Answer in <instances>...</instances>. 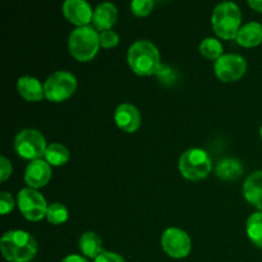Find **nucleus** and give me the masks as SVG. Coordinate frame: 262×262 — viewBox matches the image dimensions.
Instances as JSON below:
<instances>
[{"mask_svg": "<svg viewBox=\"0 0 262 262\" xmlns=\"http://www.w3.org/2000/svg\"><path fill=\"white\" fill-rule=\"evenodd\" d=\"M0 250L5 260L28 262L37 252V243L30 233L23 230H9L2 237Z\"/></svg>", "mask_w": 262, "mask_h": 262, "instance_id": "f257e3e1", "label": "nucleus"}, {"mask_svg": "<svg viewBox=\"0 0 262 262\" xmlns=\"http://www.w3.org/2000/svg\"><path fill=\"white\" fill-rule=\"evenodd\" d=\"M127 60L138 76H152L160 68V53L148 40H138L129 46Z\"/></svg>", "mask_w": 262, "mask_h": 262, "instance_id": "f03ea898", "label": "nucleus"}, {"mask_svg": "<svg viewBox=\"0 0 262 262\" xmlns=\"http://www.w3.org/2000/svg\"><path fill=\"white\" fill-rule=\"evenodd\" d=\"M100 46V33L91 25L74 28L68 37L69 51L79 61L91 60Z\"/></svg>", "mask_w": 262, "mask_h": 262, "instance_id": "7ed1b4c3", "label": "nucleus"}, {"mask_svg": "<svg viewBox=\"0 0 262 262\" xmlns=\"http://www.w3.org/2000/svg\"><path fill=\"white\" fill-rule=\"evenodd\" d=\"M242 13L233 2H223L214 8L211 17L212 28L217 36L227 40L237 37L241 30Z\"/></svg>", "mask_w": 262, "mask_h": 262, "instance_id": "20e7f679", "label": "nucleus"}, {"mask_svg": "<svg viewBox=\"0 0 262 262\" xmlns=\"http://www.w3.org/2000/svg\"><path fill=\"white\" fill-rule=\"evenodd\" d=\"M211 169V158L202 148H189L184 151L179 159V170L182 176L191 181L206 178Z\"/></svg>", "mask_w": 262, "mask_h": 262, "instance_id": "39448f33", "label": "nucleus"}, {"mask_svg": "<svg viewBox=\"0 0 262 262\" xmlns=\"http://www.w3.org/2000/svg\"><path fill=\"white\" fill-rule=\"evenodd\" d=\"M77 89V78L68 71L54 72L43 83L46 99L53 102H60L69 99Z\"/></svg>", "mask_w": 262, "mask_h": 262, "instance_id": "423d86ee", "label": "nucleus"}, {"mask_svg": "<svg viewBox=\"0 0 262 262\" xmlns=\"http://www.w3.org/2000/svg\"><path fill=\"white\" fill-rule=\"evenodd\" d=\"M14 148L20 158L33 161L45 155L48 146L45 137L40 130L27 128L20 130L14 138Z\"/></svg>", "mask_w": 262, "mask_h": 262, "instance_id": "0eeeda50", "label": "nucleus"}, {"mask_svg": "<svg viewBox=\"0 0 262 262\" xmlns=\"http://www.w3.org/2000/svg\"><path fill=\"white\" fill-rule=\"evenodd\" d=\"M18 207L23 216L31 222H38L46 216L48 204L42 194L36 189L22 188L18 192Z\"/></svg>", "mask_w": 262, "mask_h": 262, "instance_id": "6e6552de", "label": "nucleus"}, {"mask_svg": "<svg viewBox=\"0 0 262 262\" xmlns=\"http://www.w3.org/2000/svg\"><path fill=\"white\" fill-rule=\"evenodd\" d=\"M215 74L224 82H233L243 77L247 71V61L239 54H223L214 66Z\"/></svg>", "mask_w": 262, "mask_h": 262, "instance_id": "1a4fd4ad", "label": "nucleus"}, {"mask_svg": "<svg viewBox=\"0 0 262 262\" xmlns=\"http://www.w3.org/2000/svg\"><path fill=\"white\" fill-rule=\"evenodd\" d=\"M161 247L173 258H184L191 252V238L179 228H168L161 235Z\"/></svg>", "mask_w": 262, "mask_h": 262, "instance_id": "9d476101", "label": "nucleus"}, {"mask_svg": "<svg viewBox=\"0 0 262 262\" xmlns=\"http://www.w3.org/2000/svg\"><path fill=\"white\" fill-rule=\"evenodd\" d=\"M63 13L69 22L78 27L89 26L94 17V10L86 0H66L63 3Z\"/></svg>", "mask_w": 262, "mask_h": 262, "instance_id": "9b49d317", "label": "nucleus"}, {"mask_svg": "<svg viewBox=\"0 0 262 262\" xmlns=\"http://www.w3.org/2000/svg\"><path fill=\"white\" fill-rule=\"evenodd\" d=\"M53 176L51 165L43 159L31 161L25 171V181L30 188H41L49 183Z\"/></svg>", "mask_w": 262, "mask_h": 262, "instance_id": "f8f14e48", "label": "nucleus"}, {"mask_svg": "<svg viewBox=\"0 0 262 262\" xmlns=\"http://www.w3.org/2000/svg\"><path fill=\"white\" fill-rule=\"evenodd\" d=\"M114 119L118 127L127 133H133L140 128L141 114L132 104H122L115 109Z\"/></svg>", "mask_w": 262, "mask_h": 262, "instance_id": "ddd939ff", "label": "nucleus"}, {"mask_svg": "<svg viewBox=\"0 0 262 262\" xmlns=\"http://www.w3.org/2000/svg\"><path fill=\"white\" fill-rule=\"evenodd\" d=\"M118 19V9L113 3L105 2L100 3L94 9V17H92V23L94 27L99 31L112 30L113 26L115 25Z\"/></svg>", "mask_w": 262, "mask_h": 262, "instance_id": "4468645a", "label": "nucleus"}, {"mask_svg": "<svg viewBox=\"0 0 262 262\" xmlns=\"http://www.w3.org/2000/svg\"><path fill=\"white\" fill-rule=\"evenodd\" d=\"M245 199L262 211V170L253 171L247 177L243 184Z\"/></svg>", "mask_w": 262, "mask_h": 262, "instance_id": "2eb2a0df", "label": "nucleus"}, {"mask_svg": "<svg viewBox=\"0 0 262 262\" xmlns=\"http://www.w3.org/2000/svg\"><path fill=\"white\" fill-rule=\"evenodd\" d=\"M17 90L22 97L28 101H40L45 96L43 84L37 78L31 76H23L17 81Z\"/></svg>", "mask_w": 262, "mask_h": 262, "instance_id": "dca6fc26", "label": "nucleus"}, {"mask_svg": "<svg viewBox=\"0 0 262 262\" xmlns=\"http://www.w3.org/2000/svg\"><path fill=\"white\" fill-rule=\"evenodd\" d=\"M237 42L246 48H253L262 42V25L258 22H248L241 27L237 37Z\"/></svg>", "mask_w": 262, "mask_h": 262, "instance_id": "f3484780", "label": "nucleus"}, {"mask_svg": "<svg viewBox=\"0 0 262 262\" xmlns=\"http://www.w3.org/2000/svg\"><path fill=\"white\" fill-rule=\"evenodd\" d=\"M79 250L83 256L89 258H96L104 252L102 241L95 232H86L79 238Z\"/></svg>", "mask_w": 262, "mask_h": 262, "instance_id": "a211bd4d", "label": "nucleus"}, {"mask_svg": "<svg viewBox=\"0 0 262 262\" xmlns=\"http://www.w3.org/2000/svg\"><path fill=\"white\" fill-rule=\"evenodd\" d=\"M243 166L238 159L227 158L223 159L216 165V174L219 178L225 181H232L242 176Z\"/></svg>", "mask_w": 262, "mask_h": 262, "instance_id": "6ab92c4d", "label": "nucleus"}, {"mask_svg": "<svg viewBox=\"0 0 262 262\" xmlns=\"http://www.w3.org/2000/svg\"><path fill=\"white\" fill-rule=\"evenodd\" d=\"M246 232L256 247L262 248V211L253 212L247 219Z\"/></svg>", "mask_w": 262, "mask_h": 262, "instance_id": "aec40b11", "label": "nucleus"}, {"mask_svg": "<svg viewBox=\"0 0 262 262\" xmlns=\"http://www.w3.org/2000/svg\"><path fill=\"white\" fill-rule=\"evenodd\" d=\"M43 158L50 165H64L69 160V150L61 143H51L46 148Z\"/></svg>", "mask_w": 262, "mask_h": 262, "instance_id": "412c9836", "label": "nucleus"}, {"mask_svg": "<svg viewBox=\"0 0 262 262\" xmlns=\"http://www.w3.org/2000/svg\"><path fill=\"white\" fill-rule=\"evenodd\" d=\"M200 51H201L202 55L207 59H219L223 55V48L222 42H220L217 38L215 37H206L201 41L200 43Z\"/></svg>", "mask_w": 262, "mask_h": 262, "instance_id": "4be33fe9", "label": "nucleus"}, {"mask_svg": "<svg viewBox=\"0 0 262 262\" xmlns=\"http://www.w3.org/2000/svg\"><path fill=\"white\" fill-rule=\"evenodd\" d=\"M68 209L63 204L55 202V204L49 205L48 211H46V219H48L49 223H51L54 225L63 224V223H66L68 220Z\"/></svg>", "mask_w": 262, "mask_h": 262, "instance_id": "5701e85b", "label": "nucleus"}, {"mask_svg": "<svg viewBox=\"0 0 262 262\" xmlns=\"http://www.w3.org/2000/svg\"><path fill=\"white\" fill-rule=\"evenodd\" d=\"M154 5H155L154 0H133L130 3V9L136 15L142 17V15H147L152 10Z\"/></svg>", "mask_w": 262, "mask_h": 262, "instance_id": "b1692460", "label": "nucleus"}, {"mask_svg": "<svg viewBox=\"0 0 262 262\" xmlns=\"http://www.w3.org/2000/svg\"><path fill=\"white\" fill-rule=\"evenodd\" d=\"M118 42H119V35L115 31L107 30L100 33V43L102 48H114L118 45Z\"/></svg>", "mask_w": 262, "mask_h": 262, "instance_id": "393cba45", "label": "nucleus"}, {"mask_svg": "<svg viewBox=\"0 0 262 262\" xmlns=\"http://www.w3.org/2000/svg\"><path fill=\"white\" fill-rule=\"evenodd\" d=\"M13 209H14V200H13L12 194L8 193V192H2L0 193V211H2V214H8Z\"/></svg>", "mask_w": 262, "mask_h": 262, "instance_id": "a878e982", "label": "nucleus"}, {"mask_svg": "<svg viewBox=\"0 0 262 262\" xmlns=\"http://www.w3.org/2000/svg\"><path fill=\"white\" fill-rule=\"evenodd\" d=\"M12 174V164L4 155L0 156V181L4 182Z\"/></svg>", "mask_w": 262, "mask_h": 262, "instance_id": "bb28decb", "label": "nucleus"}, {"mask_svg": "<svg viewBox=\"0 0 262 262\" xmlns=\"http://www.w3.org/2000/svg\"><path fill=\"white\" fill-rule=\"evenodd\" d=\"M94 262H125L124 258L120 255L115 252H109V251H104L100 256L95 258Z\"/></svg>", "mask_w": 262, "mask_h": 262, "instance_id": "cd10ccee", "label": "nucleus"}, {"mask_svg": "<svg viewBox=\"0 0 262 262\" xmlns=\"http://www.w3.org/2000/svg\"><path fill=\"white\" fill-rule=\"evenodd\" d=\"M61 262H90L84 256L81 255H69L67 257H64Z\"/></svg>", "mask_w": 262, "mask_h": 262, "instance_id": "c85d7f7f", "label": "nucleus"}, {"mask_svg": "<svg viewBox=\"0 0 262 262\" xmlns=\"http://www.w3.org/2000/svg\"><path fill=\"white\" fill-rule=\"evenodd\" d=\"M248 5L257 12H262V0H248Z\"/></svg>", "mask_w": 262, "mask_h": 262, "instance_id": "c756f323", "label": "nucleus"}, {"mask_svg": "<svg viewBox=\"0 0 262 262\" xmlns=\"http://www.w3.org/2000/svg\"><path fill=\"white\" fill-rule=\"evenodd\" d=\"M260 135H261V138H262V125H261V129H260Z\"/></svg>", "mask_w": 262, "mask_h": 262, "instance_id": "7c9ffc66", "label": "nucleus"}]
</instances>
